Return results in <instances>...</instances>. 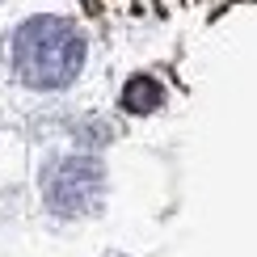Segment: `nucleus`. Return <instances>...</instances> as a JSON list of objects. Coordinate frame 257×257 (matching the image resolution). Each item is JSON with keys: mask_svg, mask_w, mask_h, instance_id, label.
<instances>
[{"mask_svg": "<svg viewBox=\"0 0 257 257\" xmlns=\"http://www.w3.org/2000/svg\"><path fill=\"white\" fill-rule=\"evenodd\" d=\"M13 51V68L17 76L34 89H59L80 72L84 59V42L76 34V26L59 17H34L13 34L9 42Z\"/></svg>", "mask_w": 257, "mask_h": 257, "instance_id": "f257e3e1", "label": "nucleus"}, {"mask_svg": "<svg viewBox=\"0 0 257 257\" xmlns=\"http://www.w3.org/2000/svg\"><path fill=\"white\" fill-rule=\"evenodd\" d=\"M126 110H135V114H144V110H156L160 105V89H156V80H148V76H139L126 84Z\"/></svg>", "mask_w": 257, "mask_h": 257, "instance_id": "7ed1b4c3", "label": "nucleus"}, {"mask_svg": "<svg viewBox=\"0 0 257 257\" xmlns=\"http://www.w3.org/2000/svg\"><path fill=\"white\" fill-rule=\"evenodd\" d=\"M101 186V173L93 160H63L51 177V207L55 211H84Z\"/></svg>", "mask_w": 257, "mask_h": 257, "instance_id": "f03ea898", "label": "nucleus"}]
</instances>
